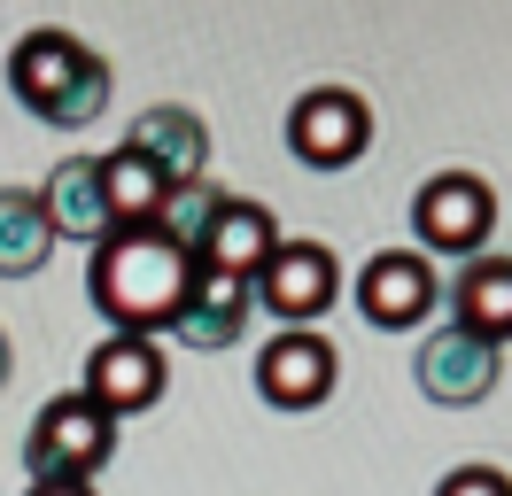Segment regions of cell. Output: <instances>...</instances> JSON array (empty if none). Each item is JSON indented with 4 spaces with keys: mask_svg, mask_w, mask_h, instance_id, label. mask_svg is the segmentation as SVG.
<instances>
[{
    "mask_svg": "<svg viewBox=\"0 0 512 496\" xmlns=\"http://www.w3.org/2000/svg\"><path fill=\"white\" fill-rule=\"evenodd\" d=\"M187 279H194V256L171 233L140 225V233H109L86 264V295L94 310L109 318V334H171V318L187 303Z\"/></svg>",
    "mask_w": 512,
    "mask_h": 496,
    "instance_id": "obj_1",
    "label": "cell"
},
{
    "mask_svg": "<svg viewBox=\"0 0 512 496\" xmlns=\"http://www.w3.org/2000/svg\"><path fill=\"white\" fill-rule=\"evenodd\" d=\"M8 86H16V101H24L39 124L78 132V124H94L101 109H109V62H101L86 39H70V31L47 24V31H24V39H16Z\"/></svg>",
    "mask_w": 512,
    "mask_h": 496,
    "instance_id": "obj_2",
    "label": "cell"
},
{
    "mask_svg": "<svg viewBox=\"0 0 512 496\" xmlns=\"http://www.w3.org/2000/svg\"><path fill=\"white\" fill-rule=\"evenodd\" d=\"M117 458V419L86 403L78 388L55 403H39L32 434H24V473L32 489H94V473Z\"/></svg>",
    "mask_w": 512,
    "mask_h": 496,
    "instance_id": "obj_3",
    "label": "cell"
},
{
    "mask_svg": "<svg viewBox=\"0 0 512 496\" xmlns=\"http://www.w3.org/2000/svg\"><path fill=\"white\" fill-rule=\"evenodd\" d=\"M412 233L435 248V256H474V248H489V233H497V194H489V179H474V171L427 179L412 194Z\"/></svg>",
    "mask_w": 512,
    "mask_h": 496,
    "instance_id": "obj_4",
    "label": "cell"
},
{
    "mask_svg": "<svg viewBox=\"0 0 512 496\" xmlns=\"http://www.w3.org/2000/svg\"><path fill=\"white\" fill-rule=\"evenodd\" d=\"M412 380H419L427 403L466 411V403H489V388L505 380V349L466 334V326H435V334L419 341V357H412Z\"/></svg>",
    "mask_w": 512,
    "mask_h": 496,
    "instance_id": "obj_5",
    "label": "cell"
},
{
    "mask_svg": "<svg viewBox=\"0 0 512 496\" xmlns=\"http://www.w3.org/2000/svg\"><path fill=\"white\" fill-rule=\"evenodd\" d=\"M288 148L311 171H342V163H357V155L373 148V109L350 86H311L288 109Z\"/></svg>",
    "mask_w": 512,
    "mask_h": 496,
    "instance_id": "obj_6",
    "label": "cell"
},
{
    "mask_svg": "<svg viewBox=\"0 0 512 496\" xmlns=\"http://www.w3.org/2000/svg\"><path fill=\"white\" fill-rule=\"evenodd\" d=\"M256 396L272 411H319L334 396V341L311 326H280L256 349Z\"/></svg>",
    "mask_w": 512,
    "mask_h": 496,
    "instance_id": "obj_7",
    "label": "cell"
},
{
    "mask_svg": "<svg viewBox=\"0 0 512 496\" xmlns=\"http://www.w3.org/2000/svg\"><path fill=\"white\" fill-rule=\"evenodd\" d=\"M163 380H171L163 341H148V334H109L94 357H86V388H78V396L101 403L109 419H132V411L163 403Z\"/></svg>",
    "mask_w": 512,
    "mask_h": 496,
    "instance_id": "obj_8",
    "label": "cell"
},
{
    "mask_svg": "<svg viewBox=\"0 0 512 496\" xmlns=\"http://www.w3.org/2000/svg\"><path fill=\"white\" fill-rule=\"evenodd\" d=\"M334 295H342V272H334V248L326 241H280L264 256V272H256V310L288 318V326L319 318Z\"/></svg>",
    "mask_w": 512,
    "mask_h": 496,
    "instance_id": "obj_9",
    "label": "cell"
},
{
    "mask_svg": "<svg viewBox=\"0 0 512 496\" xmlns=\"http://www.w3.org/2000/svg\"><path fill=\"white\" fill-rule=\"evenodd\" d=\"M249 318H256V279L218 272V264H194L187 303H179V318H171V334H179V349L218 357V349H233V341L249 334Z\"/></svg>",
    "mask_w": 512,
    "mask_h": 496,
    "instance_id": "obj_10",
    "label": "cell"
},
{
    "mask_svg": "<svg viewBox=\"0 0 512 496\" xmlns=\"http://www.w3.org/2000/svg\"><path fill=\"white\" fill-rule=\"evenodd\" d=\"M435 303H443V279H435V264H427L419 248H381V256H365V272H357V310H365L381 334L419 326Z\"/></svg>",
    "mask_w": 512,
    "mask_h": 496,
    "instance_id": "obj_11",
    "label": "cell"
},
{
    "mask_svg": "<svg viewBox=\"0 0 512 496\" xmlns=\"http://www.w3.org/2000/svg\"><path fill=\"white\" fill-rule=\"evenodd\" d=\"M39 210H47L55 241H86V248L109 241L117 217H109V194H101V155H63L39 186Z\"/></svg>",
    "mask_w": 512,
    "mask_h": 496,
    "instance_id": "obj_12",
    "label": "cell"
},
{
    "mask_svg": "<svg viewBox=\"0 0 512 496\" xmlns=\"http://www.w3.org/2000/svg\"><path fill=\"white\" fill-rule=\"evenodd\" d=\"M125 148H140L171 186H194V179H202V163H210V132H202L194 109L156 101V109H140V117H132V140H125Z\"/></svg>",
    "mask_w": 512,
    "mask_h": 496,
    "instance_id": "obj_13",
    "label": "cell"
},
{
    "mask_svg": "<svg viewBox=\"0 0 512 496\" xmlns=\"http://www.w3.org/2000/svg\"><path fill=\"white\" fill-rule=\"evenodd\" d=\"M272 248H280L272 210H264V202H241V194H225V210H218V225H210V241H202V256H194V264H218V272L256 279Z\"/></svg>",
    "mask_w": 512,
    "mask_h": 496,
    "instance_id": "obj_14",
    "label": "cell"
},
{
    "mask_svg": "<svg viewBox=\"0 0 512 496\" xmlns=\"http://www.w3.org/2000/svg\"><path fill=\"white\" fill-rule=\"evenodd\" d=\"M450 310H458L450 326H466V334L505 349L512 341V256H474L458 272V287H450Z\"/></svg>",
    "mask_w": 512,
    "mask_h": 496,
    "instance_id": "obj_15",
    "label": "cell"
},
{
    "mask_svg": "<svg viewBox=\"0 0 512 496\" xmlns=\"http://www.w3.org/2000/svg\"><path fill=\"white\" fill-rule=\"evenodd\" d=\"M101 194H109L117 233H140V225H156V217H163L171 179H163V171H156L140 148H109V155H101Z\"/></svg>",
    "mask_w": 512,
    "mask_h": 496,
    "instance_id": "obj_16",
    "label": "cell"
},
{
    "mask_svg": "<svg viewBox=\"0 0 512 496\" xmlns=\"http://www.w3.org/2000/svg\"><path fill=\"white\" fill-rule=\"evenodd\" d=\"M47 248H55V233H47L39 194L0 186V279H32L39 264H47Z\"/></svg>",
    "mask_w": 512,
    "mask_h": 496,
    "instance_id": "obj_17",
    "label": "cell"
},
{
    "mask_svg": "<svg viewBox=\"0 0 512 496\" xmlns=\"http://www.w3.org/2000/svg\"><path fill=\"white\" fill-rule=\"evenodd\" d=\"M218 210H225V186H210V179H194V186H171V202H163L156 233H171V241L187 248V256H202V241H210Z\"/></svg>",
    "mask_w": 512,
    "mask_h": 496,
    "instance_id": "obj_18",
    "label": "cell"
},
{
    "mask_svg": "<svg viewBox=\"0 0 512 496\" xmlns=\"http://www.w3.org/2000/svg\"><path fill=\"white\" fill-rule=\"evenodd\" d=\"M435 496H512V473H497V465H458V473H443Z\"/></svg>",
    "mask_w": 512,
    "mask_h": 496,
    "instance_id": "obj_19",
    "label": "cell"
},
{
    "mask_svg": "<svg viewBox=\"0 0 512 496\" xmlns=\"http://www.w3.org/2000/svg\"><path fill=\"white\" fill-rule=\"evenodd\" d=\"M8 365H16V357H8V334H0V388H8Z\"/></svg>",
    "mask_w": 512,
    "mask_h": 496,
    "instance_id": "obj_20",
    "label": "cell"
},
{
    "mask_svg": "<svg viewBox=\"0 0 512 496\" xmlns=\"http://www.w3.org/2000/svg\"><path fill=\"white\" fill-rule=\"evenodd\" d=\"M32 496H94V489H32Z\"/></svg>",
    "mask_w": 512,
    "mask_h": 496,
    "instance_id": "obj_21",
    "label": "cell"
}]
</instances>
